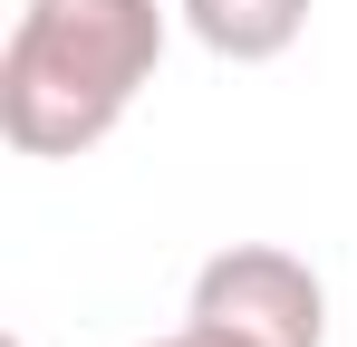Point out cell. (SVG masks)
I'll use <instances>...</instances> for the list:
<instances>
[{
  "mask_svg": "<svg viewBox=\"0 0 357 347\" xmlns=\"http://www.w3.org/2000/svg\"><path fill=\"white\" fill-rule=\"evenodd\" d=\"M183 318H203V328H222L241 347H328V289L280 241H232V251H213L193 270Z\"/></svg>",
  "mask_w": 357,
  "mask_h": 347,
  "instance_id": "2",
  "label": "cell"
},
{
  "mask_svg": "<svg viewBox=\"0 0 357 347\" xmlns=\"http://www.w3.org/2000/svg\"><path fill=\"white\" fill-rule=\"evenodd\" d=\"M165 68V0H20L0 49V135L29 164L107 145Z\"/></svg>",
  "mask_w": 357,
  "mask_h": 347,
  "instance_id": "1",
  "label": "cell"
},
{
  "mask_svg": "<svg viewBox=\"0 0 357 347\" xmlns=\"http://www.w3.org/2000/svg\"><path fill=\"white\" fill-rule=\"evenodd\" d=\"M145 347H241V338H222V328H203V318H183L174 338H145Z\"/></svg>",
  "mask_w": 357,
  "mask_h": 347,
  "instance_id": "4",
  "label": "cell"
},
{
  "mask_svg": "<svg viewBox=\"0 0 357 347\" xmlns=\"http://www.w3.org/2000/svg\"><path fill=\"white\" fill-rule=\"evenodd\" d=\"M174 10H183V29L213 58H232V68H271L309 29V0H174Z\"/></svg>",
  "mask_w": 357,
  "mask_h": 347,
  "instance_id": "3",
  "label": "cell"
}]
</instances>
